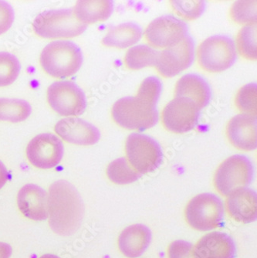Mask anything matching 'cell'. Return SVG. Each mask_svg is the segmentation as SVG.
<instances>
[{"instance_id":"6da1fadb","label":"cell","mask_w":257,"mask_h":258,"mask_svg":"<svg viewBox=\"0 0 257 258\" xmlns=\"http://www.w3.org/2000/svg\"><path fill=\"white\" fill-rule=\"evenodd\" d=\"M50 228L60 236L73 235L81 227L84 207L79 192L68 181L58 180L50 186L47 196Z\"/></svg>"},{"instance_id":"7a4b0ae2","label":"cell","mask_w":257,"mask_h":258,"mask_svg":"<svg viewBox=\"0 0 257 258\" xmlns=\"http://www.w3.org/2000/svg\"><path fill=\"white\" fill-rule=\"evenodd\" d=\"M111 115L120 127L140 132L154 127L158 120L156 104L138 95L117 100Z\"/></svg>"},{"instance_id":"3957f363","label":"cell","mask_w":257,"mask_h":258,"mask_svg":"<svg viewBox=\"0 0 257 258\" xmlns=\"http://www.w3.org/2000/svg\"><path fill=\"white\" fill-rule=\"evenodd\" d=\"M40 65L50 76L66 78L75 75L83 63L79 46L68 40H57L45 46L40 57Z\"/></svg>"},{"instance_id":"277c9868","label":"cell","mask_w":257,"mask_h":258,"mask_svg":"<svg viewBox=\"0 0 257 258\" xmlns=\"http://www.w3.org/2000/svg\"><path fill=\"white\" fill-rule=\"evenodd\" d=\"M88 25L77 20L73 10H54L42 13L33 23L36 35L46 39L72 38L84 33Z\"/></svg>"},{"instance_id":"5b68a950","label":"cell","mask_w":257,"mask_h":258,"mask_svg":"<svg viewBox=\"0 0 257 258\" xmlns=\"http://www.w3.org/2000/svg\"><path fill=\"white\" fill-rule=\"evenodd\" d=\"M253 179V166L246 156L235 155L222 162L214 175L216 190L229 197L239 189L247 188Z\"/></svg>"},{"instance_id":"8992f818","label":"cell","mask_w":257,"mask_h":258,"mask_svg":"<svg viewBox=\"0 0 257 258\" xmlns=\"http://www.w3.org/2000/svg\"><path fill=\"white\" fill-rule=\"evenodd\" d=\"M224 215L223 201L213 194H202L195 197L185 209L187 223L200 231L217 228L223 224Z\"/></svg>"},{"instance_id":"52a82bcc","label":"cell","mask_w":257,"mask_h":258,"mask_svg":"<svg viewBox=\"0 0 257 258\" xmlns=\"http://www.w3.org/2000/svg\"><path fill=\"white\" fill-rule=\"evenodd\" d=\"M200 68L210 73H219L236 61V50L232 39L216 35L202 42L197 50Z\"/></svg>"},{"instance_id":"ba28073f","label":"cell","mask_w":257,"mask_h":258,"mask_svg":"<svg viewBox=\"0 0 257 258\" xmlns=\"http://www.w3.org/2000/svg\"><path fill=\"white\" fill-rule=\"evenodd\" d=\"M126 159L141 175L153 172L163 159L162 148L155 139L146 135L132 133L125 143Z\"/></svg>"},{"instance_id":"9c48e42d","label":"cell","mask_w":257,"mask_h":258,"mask_svg":"<svg viewBox=\"0 0 257 258\" xmlns=\"http://www.w3.org/2000/svg\"><path fill=\"white\" fill-rule=\"evenodd\" d=\"M47 101L53 111L62 116H78L86 109L85 95L74 82L57 81L47 89Z\"/></svg>"},{"instance_id":"30bf717a","label":"cell","mask_w":257,"mask_h":258,"mask_svg":"<svg viewBox=\"0 0 257 258\" xmlns=\"http://www.w3.org/2000/svg\"><path fill=\"white\" fill-rule=\"evenodd\" d=\"M200 111L191 100L175 98L162 110V124L171 133L175 134L188 133L198 123Z\"/></svg>"},{"instance_id":"8fae6325","label":"cell","mask_w":257,"mask_h":258,"mask_svg":"<svg viewBox=\"0 0 257 258\" xmlns=\"http://www.w3.org/2000/svg\"><path fill=\"white\" fill-rule=\"evenodd\" d=\"M194 60V43L187 35L179 43L158 52L155 68L161 76L169 78L188 69Z\"/></svg>"},{"instance_id":"7c38bea8","label":"cell","mask_w":257,"mask_h":258,"mask_svg":"<svg viewBox=\"0 0 257 258\" xmlns=\"http://www.w3.org/2000/svg\"><path fill=\"white\" fill-rule=\"evenodd\" d=\"M188 35V26L172 16H162L154 20L145 29V38L155 48L175 46Z\"/></svg>"},{"instance_id":"4fadbf2b","label":"cell","mask_w":257,"mask_h":258,"mask_svg":"<svg viewBox=\"0 0 257 258\" xmlns=\"http://www.w3.org/2000/svg\"><path fill=\"white\" fill-rule=\"evenodd\" d=\"M65 148L57 136L43 133L33 138L27 147V157L36 168L49 169L56 167L63 158Z\"/></svg>"},{"instance_id":"5bb4252c","label":"cell","mask_w":257,"mask_h":258,"mask_svg":"<svg viewBox=\"0 0 257 258\" xmlns=\"http://www.w3.org/2000/svg\"><path fill=\"white\" fill-rule=\"evenodd\" d=\"M54 130L67 143L78 146H92L101 138V133L94 124L74 117L59 120Z\"/></svg>"},{"instance_id":"9a60e30c","label":"cell","mask_w":257,"mask_h":258,"mask_svg":"<svg viewBox=\"0 0 257 258\" xmlns=\"http://www.w3.org/2000/svg\"><path fill=\"white\" fill-rule=\"evenodd\" d=\"M226 136L232 146L242 151L256 149V115L237 114L226 126Z\"/></svg>"},{"instance_id":"2e32d148","label":"cell","mask_w":257,"mask_h":258,"mask_svg":"<svg viewBox=\"0 0 257 258\" xmlns=\"http://www.w3.org/2000/svg\"><path fill=\"white\" fill-rule=\"evenodd\" d=\"M194 253L197 258H235L236 246L227 233L212 232L197 242Z\"/></svg>"},{"instance_id":"e0dca14e","label":"cell","mask_w":257,"mask_h":258,"mask_svg":"<svg viewBox=\"0 0 257 258\" xmlns=\"http://www.w3.org/2000/svg\"><path fill=\"white\" fill-rule=\"evenodd\" d=\"M17 204L22 214L35 221L47 219V195L41 187L27 184L22 187L17 195Z\"/></svg>"},{"instance_id":"ac0fdd59","label":"cell","mask_w":257,"mask_h":258,"mask_svg":"<svg viewBox=\"0 0 257 258\" xmlns=\"http://www.w3.org/2000/svg\"><path fill=\"white\" fill-rule=\"evenodd\" d=\"M228 214L236 221L249 224L257 217L256 192L244 188L232 192L226 200Z\"/></svg>"},{"instance_id":"d6986e66","label":"cell","mask_w":257,"mask_h":258,"mask_svg":"<svg viewBox=\"0 0 257 258\" xmlns=\"http://www.w3.org/2000/svg\"><path fill=\"white\" fill-rule=\"evenodd\" d=\"M150 229L143 224H133L124 229L118 237V247L128 258L142 256L152 241Z\"/></svg>"},{"instance_id":"ffe728a7","label":"cell","mask_w":257,"mask_h":258,"mask_svg":"<svg viewBox=\"0 0 257 258\" xmlns=\"http://www.w3.org/2000/svg\"><path fill=\"white\" fill-rule=\"evenodd\" d=\"M175 97L191 100L201 111L210 103L211 89L203 77L195 74H188L177 81Z\"/></svg>"},{"instance_id":"44dd1931","label":"cell","mask_w":257,"mask_h":258,"mask_svg":"<svg viewBox=\"0 0 257 258\" xmlns=\"http://www.w3.org/2000/svg\"><path fill=\"white\" fill-rule=\"evenodd\" d=\"M113 9L114 3L111 0H81L77 3L73 12L78 21L88 25L107 20L111 17Z\"/></svg>"},{"instance_id":"7402d4cb","label":"cell","mask_w":257,"mask_h":258,"mask_svg":"<svg viewBox=\"0 0 257 258\" xmlns=\"http://www.w3.org/2000/svg\"><path fill=\"white\" fill-rule=\"evenodd\" d=\"M142 36V28L136 23H121L108 29L103 38L102 44L107 47L127 48L139 42Z\"/></svg>"},{"instance_id":"603a6c76","label":"cell","mask_w":257,"mask_h":258,"mask_svg":"<svg viewBox=\"0 0 257 258\" xmlns=\"http://www.w3.org/2000/svg\"><path fill=\"white\" fill-rule=\"evenodd\" d=\"M30 104L24 100L0 98V121L20 122L31 114Z\"/></svg>"},{"instance_id":"cb8c5ba5","label":"cell","mask_w":257,"mask_h":258,"mask_svg":"<svg viewBox=\"0 0 257 258\" xmlns=\"http://www.w3.org/2000/svg\"><path fill=\"white\" fill-rule=\"evenodd\" d=\"M158 51L147 45H139L129 49L124 57V64L129 70H140L155 66Z\"/></svg>"},{"instance_id":"d4e9b609","label":"cell","mask_w":257,"mask_h":258,"mask_svg":"<svg viewBox=\"0 0 257 258\" xmlns=\"http://www.w3.org/2000/svg\"><path fill=\"white\" fill-rule=\"evenodd\" d=\"M109 180L117 185H126L136 182L141 174L134 169L126 158L122 157L111 162L107 168Z\"/></svg>"},{"instance_id":"484cf974","label":"cell","mask_w":257,"mask_h":258,"mask_svg":"<svg viewBox=\"0 0 257 258\" xmlns=\"http://www.w3.org/2000/svg\"><path fill=\"white\" fill-rule=\"evenodd\" d=\"M239 54L246 60H256V23L242 27L236 37Z\"/></svg>"},{"instance_id":"4316f807","label":"cell","mask_w":257,"mask_h":258,"mask_svg":"<svg viewBox=\"0 0 257 258\" xmlns=\"http://www.w3.org/2000/svg\"><path fill=\"white\" fill-rule=\"evenodd\" d=\"M229 16L241 25L256 23V1H236L231 7Z\"/></svg>"},{"instance_id":"83f0119b","label":"cell","mask_w":257,"mask_h":258,"mask_svg":"<svg viewBox=\"0 0 257 258\" xmlns=\"http://www.w3.org/2000/svg\"><path fill=\"white\" fill-rule=\"evenodd\" d=\"M20 63L14 54L0 52V87L14 83L20 75Z\"/></svg>"},{"instance_id":"f1b7e54d","label":"cell","mask_w":257,"mask_h":258,"mask_svg":"<svg viewBox=\"0 0 257 258\" xmlns=\"http://www.w3.org/2000/svg\"><path fill=\"white\" fill-rule=\"evenodd\" d=\"M256 84L244 85L236 94V106L245 114L256 115Z\"/></svg>"},{"instance_id":"f546056e","label":"cell","mask_w":257,"mask_h":258,"mask_svg":"<svg viewBox=\"0 0 257 258\" xmlns=\"http://www.w3.org/2000/svg\"><path fill=\"white\" fill-rule=\"evenodd\" d=\"M204 1H171L177 15L188 20L199 18L205 10Z\"/></svg>"},{"instance_id":"4dcf8cb0","label":"cell","mask_w":257,"mask_h":258,"mask_svg":"<svg viewBox=\"0 0 257 258\" xmlns=\"http://www.w3.org/2000/svg\"><path fill=\"white\" fill-rule=\"evenodd\" d=\"M168 258H197L194 253V245L185 240H175L169 245Z\"/></svg>"},{"instance_id":"1f68e13d","label":"cell","mask_w":257,"mask_h":258,"mask_svg":"<svg viewBox=\"0 0 257 258\" xmlns=\"http://www.w3.org/2000/svg\"><path fill=\"white\" fill-rule=\"evenodd\" d=\"M14 12L5 1H0V35L7 32L14 23Z\"/></svg>"},{"instance_id":"d6a6232c","label":"cell","mask_w":257,"mask_h":258,"mask_svg":"<svg viewBox=\"0 0 257 258\" xmlns=\"http://www.w3.org/2000/svg\"><path fill=\"white\" fill-rule=\"evenodd\" d=\"M13 253V249L8 243L0 242V258H10Z\"/></svg>"},{"instance_id":"836d02e7","label":"cell","mask_w":257,"mask_h":258,"mask_svg":"<svg viewBox=\"0 0 257 258\" xmlns=\"http://www.w3.org/2000/svg\"><path fill=\"white\" fill-rule=\"evenodd\" d=\"M8 180V171L4 164L0 161V189L5 185Z\"/></svg>"},{"instance_id":"e575fe53","label":"cell","mask_w":257,"mask_h":258,"mask_svg":"<svg viewBox=\"0 0 257 258\" xmlns=\"http://www.w3.org/2000/svg\"><path fill=\"white\" fill-rule=\"evenodd\" d=\"M40 258H60L56 255L53 254H44L43 256H40Z\"/></svg>"}]
</instances>
